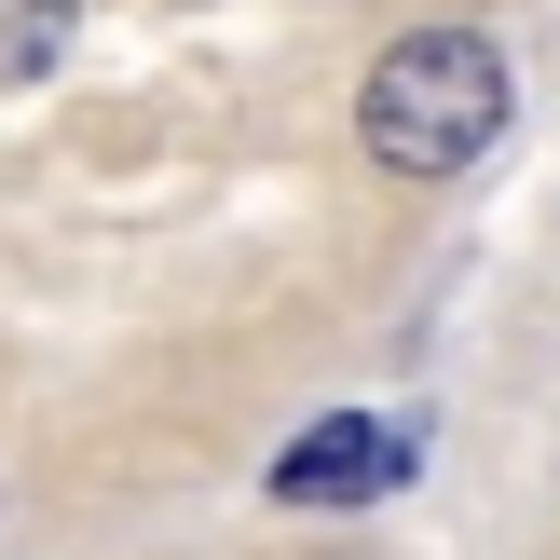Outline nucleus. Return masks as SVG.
Returning a JSON list of instances; mask_svg holds the SVG:
<instances>
[{
  "instance_id": "nucleus-2",
  "label": "nucleus",
  "mask_w": 560,
  "mask_h": 560,
  "mask_svg": "<svg viewBox=\"0 0 560 560\" xmlns=\"http://www.w3.org/2000/svg\"><path fill=\"white\" fill-rule=\"evenodd\" d=\"M410 492V424H370V410H328L273 452V506H383Z\"/></svg>"
},
{
  "instance_id": "nucleus-1",
  "label": "nucleus",
  "mask_w": 560,
  "mask_h": 560,
  "mask_svg": "<svg viewBox=\"0 0 560 560\" xmlns=\"http://www.w3.org/2000/svg\"><path fill=\"white\" fill-rule=\"evenodd\" d=\"M506 109H520V82H506V55L479 27H397L370 55V82H355V137L397 178H465L506 137Z\"/></svg>"
},
{
  "instance_id": "nucleus-3",
  "label": "nucleus",
  "mask_w": 560,
  "mask_h": 560,
  "mask_svg": "<svg viewBox=\"0 0 560 560\" xmlns=\"http://www.w3.org/2000/svg\"><path fill=\"white\" fill-rule=\"evenodd\" d=\"M82 0H0V82H42L55 55H69Z\"/></svg>"
}]
</instances>
